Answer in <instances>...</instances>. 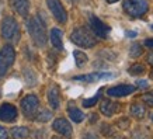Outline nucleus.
Listing matches in <instances>:
<instances>
[{"mask_svg": "<svg viewBox=\"0 0 153 139\" xmlns=\"http://www.w3.org/2000/svg\"><path fill=\"white\" fill-rule=\"evenodd\" d=\"M11 4L21 17H27L28 11H30V1L28 0H11Z\"/></svg>", "mask_w": 153, "mask_h": 139, "instance_id": "obj_15", "label": "nucleus"}, {"mask_svg": "<svg viewBox=\"0 0 153 139\" xmlns=\"http://www.w3.org/2000/svg\"><path fill=\"white\" fill-rule=\"evenodd\" d=\"M9 138V135H7V131L3 128V126H0V139H7Z\"/></svg>", "mask_w": 153, "mask_h": 139, "instance_id": "obj_29", "label": "nucleus"}, {"mask_svg": "<svg viewBox=\"0 0 153 139\" xmlns=\"http://www.w3.org/2000/svg\"><path fill=\"white\" fill-rule=\"evenodd\" d=\"M88 23H90V28H91V33L94 35H97L100 38H107L108 37V34L111 31V28L110 25H107L101 21V20L96 17V16H90V19H88Z\"/></svg>", "mask_w": 153, "mask_h": 139, "instance_id": "obj_7", "label": "nucleus"}, {"mask_svg": "<svg viewBox=\"0 0 153 139\" xmlns=\"http://www.w3.org/2000/svg\"><path fill=\"white\" fill-rule=\"evenodd\" d=\"M52 128L58 132V134L63 135L66 138H70L72 134H73V129H72V125H70V122L65 118H56L53 121V124H52Z\"/></svg>", "mask_w": 153, "mask_h": 139, "instance_id": "obj_9", "label": "nucleus"}, {"mask_svg": "<svg viewBox=\"0 0 153 139\" xmlns=\"http://www.w3.org/2000/svg\"><path fill=\"white\" fill-rule=\"evenodd\" d=\"M146 60H148V63H150V65L153 66V52H150L148 55V58H146Z\"/></svg>", "mask_w": 153, "mask_h": 139, "instance_id": "obj_33", "label": "nucleus"}, {"mask_svg": "<svg viewBox=\"0 0 153 139\" xmlns=\"http://www.w3.org/2000/svg\"><path fill=\"white\" fill-rule=\"evenodd\" d=\"M68 112H69V117L70 120L73 121V122H82V121L84 120V114L82 111H80L79 108H76V107H69L68 108Z\"/></svg>", "mask_w": 153, "mask_h": 139, "instance_id": "obj_18", "label": "nucleus"}, {"mask_svg": "<svg viewBox=\"0 0 153 139\" xmlns=\"http://www.w3.org/2000/svg\"><path fill=\"white\" fill-rule=\"evenodd\" d=\"M131 139H150V136H149L146 129H143V128H136V129L132 132Z\"/></svg>", "mask_w": 153, "mask_h": 139, "instance_id": "obj_22", "label": "nucleus"}, {"mask_svg": "<svg viewBox=\"0 0 153 139\" xmlns=\"http://www.w3.org/2000/svg\"><path fill=\"white\" fill-rule=\"evenodd\" d=\"M152 30H153V25H152Z\"/></svg>", "mask_w": 153, "mask_h": 139, "instance_id": "obj_40", "label": "nucleus"}, {"mask_svg": "<svg viewBox=\"0 0 153 139\" xmlns=\"http://www.w3.org/2000/svg\"><path fill=\"white\" fill-rule=\"evenodd\" d=\"M27 28L34 44L39 48L45 46V44H47V28H45L44 21L39 17H31L27 21Z\"/></svg>", "mask_w": 153, "mask_h": 139, "instance_id": "obj_1", "label": "nucleus"}, {"mask_svg": "<svg viewBox=\"0 0 153 139\" xmlns=\"http://www.w3.org/2000/svg\"><path fill=\"white\" fill-rule=\"evenodd\" d=\"M124 10L131 17H142L148 13L149 4L146 0H124Z\"/></svg>", "mask_w": 153, "mask_h": 139, "instance_id": "obj_4", "label": "nucleus"}, {"mask_svg": "<svg viewBox=\"0 0 153 139\" xmlns=\"http://www.w3.org/2000/svg\"><path fill=\"white\" fill-rule=\"evenodd\" d=\"M101 132L105 135V136L107 135H112L114 134V128H111L110 125H102L101 126Z\"/></svg>", "mask_w": 153, "mask_h": 139, "instance_id": "obj_28", "label": "nucleus"}, {"mask_svg": "<svg viewBox=\"0 0 153 139\" xmlns=\"http://www.w3.org/2000/svg\"><path fill=\"white\" fill-rule=\"evenodd\" d=\"M1 35L10 42H17L20 39V27L13 17H6L1 23Z\"/></svg>", "mask_w": 153, "mask_h": 139, "instance_id": "obj_3", "label": "nucleus"}, {"mask_svg": "<svg viewBox=\"0 0 153 139\" xmlns=\"http://www.w3.org/2000/svg\"><path fill=\"white\" fill-rule=\"evenodd\" d=\"M100 96H101V91L100 93H97L94 97H91V98H87V100H84L83 101V107L84 108H90V107H93V106H96V103L100 100Z\"/></svg>", "mask_w": 153, "mask_h": 139, "instance_id": "obj_24", "label": "nucleus"}, {"mask_svg": "<svg viewBox=\"0 0 153 139\" xmlns=\"http://www.w3.org/2000/svg\"><path fill=\"white\" fill-rule=\"evenodd\" d=\"M112 73H88V74H82V76H74V80H80V82H87V83H93L104 77H112Z\"/></svg>", "mask_w": 153, "mask_h": 139, "instance_id": "obj_13", "label": "nucleus"}, {"mask_svg": "<svg viewBox=\"0 0 153 139\" xmlns=\"http://www.w3.org/2000/svg\"><path fill=\"white\" fill-rule=\"evenodd\" d=\"M136 86H138V87H148L149 83L146 80H138V82H136Z\"/></svg>", "mask_w": 153, "mask_h": 139, "instance_id": "obj_31", "label": "nucleus"}, {"mask_svg": "<svg viewBox=\"0 0 153 139\" xmlns=\"http://www.w3.org/2000/svg\"><path fill=\"white\" fill-rule=\"evenodd\" d=\"M52 139H60V138H58V136H55V138H52Z\"/></svg>", "mask_w": 153, "mask_h": 139, "instance_id": "obj_37", "label": "nucleus"}, {"mask_svg": "<svg viewBox=\"0 0 153 139\" xmlns=\"http://www.w3.org/2000/svg\"><path fill=\"white\" fill-rule=\"evenodd\" d=\"M39 107V100L35 94H28L21 100V108H23L24 115L28 118H35Z\"/></svg>", "mask_w": 153, "mask_h": 139, "instance_id": "obj_6", "label": "nucleus"}, {"mask_svg": "<svg viewBox=\"0 0 153 139\" xmlns=\"http://www.w3.org/2000/svg\"><path fill=\"white\" fill-rule=\"evenodd\" d=\"M48 103L49 106L56 110L60 104V94H59V87L58 86H51L48 90Z\"/></svg>", "mask_w": 153, "mask_h": 139, "instance_id": "obj_14", "label": "nucleus"}, {"mask_svg": "<svg viewBox=\"0 0 153 139\" xmlns=\"http://www.w3.org/2000/svg\"><path fill=\"white\" fill-rule=\"evenodd\" d=\"M143 54V48H142V45L140 44H132L129 48V56L131 58H138V56H140Z\"/></svg>", "mask_w": 153, "mask_h": 139, "instance_id": "obj_21", "label": "nucleus"}, {"mask_svg": "<svg viewBox=\"0 0 153 139\" xmlns=\"http://www.w3.org/2000/svg\"><path fill=\"white\" fill-rule=\"evenodd\" d=\"M145 46H148V48L153 49V38H148V39H145Z\"/></svg>", "mask_w": 153, "mask_h": 139, "instance_id": "obj_32", "label": "nucleus"}, {"mask_svg": "<svg viewBox=\"0 0 153 139\" xmlns=\"http://www.w3.org/2000/svg\"><path fill=\"white\" fill-rule=\"evenodd\" d=\"M152 120H153V114H152Z\"/></svg>", "mask_w": 153, "mask_h": 139, "instance_id": "obj_39", "label": "nucleus"}, {"mask_svg": "<svg viewBox=\"0 0 153 139\" xmlns=\"http://www.w3.org/2000/svg\"><path fill=\"white\" fill-rule=\"evenodd\" d=\"M107 3H110V4H112V3H117V1H120V0H105Z\"/></svg>", "mask_w": 153, "mask_h": 139, "instance_id": "obj_35", "label": "nucleus"}, {"mask_svg": "<svg viewBox=\"0 0 153 139\" xmlns=\"http://www.w3.org/2000/svg\"><path fill=\"white\" fill-rule=\"evenodd\" d=\"M129 125H131V121H129V118H126V117L120 118V120L117 121V126H118L120 129H128Z\"/></svg>", "mask_w": 153, "mask_h": 139, "instance_id": "obj_26", "label": "nucleus"}, {"mask_svg": "<svg viewBox=\"0 0 153 139\" xmlns=\"http://www.w3.org/2000/svg\"><path fill=\"white\" fill-rule=\"evenodd\" d=\"M150 76H152V77H153V70H152V73H150Z\"/></svg>", "mask_w": 153, "mask_h": 139, "instance_id": "obj_38", "label": "nucleus"}, {"mask_svg": "<svg viewBox=\"0 0 153 139\" xmlns=\"http://www.w3.org/2000/svg\"><path fill=\"white\" fill-rule=\"evenodd\" d=\"M131 115L138 118V120H142L145 115H146V108L145 106H142L140 103H134L131 106Z\"/></svg>", "mask_w": 153, "mask_h": 139, "instance_id": "obj_17", "label": "nucleus"}, {"mask_svg": "<svg viewBox=\"0 0 153 139\" xmlns=\"http://www.w3.org/2000/svg\"><path fill=\"white\" fill-rule=\"evenodd\" d=\"M51 42L56 49H63V41H62V31L58 28H52L51 31Z\"/></svg>", "mask_w": 153, "mask_h": 139, "instance_id": "obj_16", "label": "nucleus"}, {"mask_svg": "<svg viewBox=\"0 0 153 139\" xmlns=\"http://www.w3.org/2000/svg\"><path fill=\"white\" fill-rule=\"evenodd\" d=\"M126 37H136V33H134V31H126Z\"/></svg>", "mask_w": 153, "mask_h": 139, "instance_id": "obj_34", "label": "nucleus"}, {"mask_svg": "<svg viewBox=\"0 0 153 139\" xmlns=\"http://www.w3.org/2000/svg\"><path fill=\"white\" fill-rule=\"evenodd\" d=\"M47 4H48V9L51 10V13L53 14V17H55L59 23H66L68 21V13H66L65 7L62 6L59 0H47Z\"/></svg>", "mask_w": 153, "mask_h": 139, "instance_id": "obj_8", "label": "nucleus"}, {"mask_svg": "<svg viewBox=\"0 0 153 139\" xmlns=\"http://www.w3.org/2000/svg\"><path fill=\"white\" fill-rule=\"evenodd\" d=\"M11 135H13L14 139H25V138H28L30 131L25 126H17V128L11 129Z\"/></svg>", "mask_w": 153, "mask_h": 139, "instance_id": "obj_19", "label": "nucleus"}, {"mask_svg": "<svg viewBox=\"0 0 153 139\" xmlns=\"http://www.w3.org/2000/svg\"><path fill=\"white\" fill-rule=\"evenodd\" d=\"M112 139H125V138H122V136H115V138H112Z\"/></svg>", "mask_w": 153, "mask_h": 139, "instance_id": "obj_36", "label": "nucleus"}, {"mask_svg": "<svg viewBox=\"0 0 153 139\" xmlns=\"http://www.w3.org/2000/svg\"><path fill=\"white\" fill-rule=\"evenodd\" d=\"M136 88L135 86H131V84H120V86H115V87H111L107 90V94L110 97H125L128 94H132Z\"/></svg>", "mask_w": 153, "mask_h": 139, "instance_id": "obj_11", "label": "nucleus"}, {"mask_svg": "<svg viewBox=\"0 0 153 139\" xmlns=\"http://www.w3.org/2000/svg\"><path fill=\"white\" fill-rule=\"evenodd\" d=\"M16 51L11 45H4L0 51V79L9 72L10 66L14 63Z\"/></svg>", "mask_w": 153, "mask_h": 139, "instance_id": "obj_5", "label": "nucleus"}, {"mask_svg": "<svg viewBox=\"0 0 153 139\" xmlns=\"http://www.w3.org/2000/svg\"><path fill=\"white\" fill-rule=\"evenodd\" d=\"M17 108L13 106V104H1L0 107V120L4 121V122H13L16 118H17Z\"/></svg>", "mask_w": 153, "mask_h": 139, "instance_id": "obj_10", "label": "nucleus"}, {"mask_svg": "<svg viewBox=\"0 0 153 139\" xmlns=\"http://www.w3.org/2000/svg\"><path fill=\"white\" fill-rule=\"evenodd\" d=\"M70 39L73 44H76L77 46H82V48H93L97 44L94 34L86 27L74 28L72 35H70Z\"/></svg>", "mask_w": 153, "mask_h": 139, "instance_id": "obj_2", "label": "nucleus"}, {"mask_svg": "<svg viewBox=\"0 0 153 139\" xmlns=\"http://www.w3.org/2000/svg\"><path fill=\"white\" fill-rule=\"evenodd\" d=\"M73 56H74V62H76V66H77V68H82L83 65H86L87 60H88L87 55L82 51H74Z\"/></svg>", "mask_w": 153, "mask_h": 139, "instance_id": "obj_20", "label": "nucleus"}, {"mask_svg": "<svg viewBox=\"0 0 153 139\" xmlns=\"http://www.w3.org/2000/svg\"><path fill=\"white\" fill-rule=\"evenodd\" d=\"M83 139H100L96 134H93V132H87V134L83 136Z\"/></svg>", "mask_w": 153, "mask_h": 139, "instance_id": "obj_30", "label": "nucleus"}, {"mask_svg": "<svg viewBox=\"0 0 153 139\" xmlns=\"http://www.w3.org/2000/svg\"><path fill=\"white\" fill-rule=\"evenodd\" d=\"M140 98H142L149 107H153V90L152 91H148V93H145V94H142Z\"/></svg>", "mask_w": 153, "mask_h": 139, "instance_id": "obj_27", "label": "nucleus"}, {"mask_svg": "<svg viewBox=\"0 0 153 139\" xmlns=\"http://www.w3.org/2000/svg\"><path fill=\"white\" fill-rule=\"evenodd\" d=\"M51 117H52L51 111H39V114L35 115V120H37L38 122H47V121L51 120Z\"/></svg>", "mask_w": 153, "mask_h": 139, "instance_id": "obj_25", "label": "nucleus"}, {"mask_svg": "<svg viewBox=\"0 0 153 139\" xmlns=\"http://www.w3.org/2000/svg\"><path fill=\"white\" fill-rule=\"evenodd\" d=\"M128 72H129L131 74H134V76H138V74L145 73V66L140 65V63H135V65H132L129 69H128Z\"/></svg>", "mask_w": 153, "mask_h": 139, "instance_id": "obj_23", "label": "nucleus"}, {"mask_svg": "<svg viewBox=\"0 0 153 139\" xmlns=\"http://www.w3.org/2000/svg\"><path fill=\"white\" fill-rule=\"evenodd\" d=\"M120 108H121V106L118 103H114L111 100H104L101 103V106H100V111L105 117H112L115 112L120 111Z\"/></svg>", "mask_w": 153, "mask_h": 139, "instance_id": "obj_12", "label": "nucleus"}]
</instances>
